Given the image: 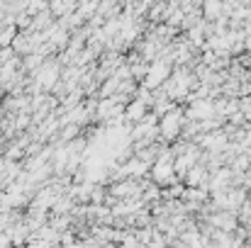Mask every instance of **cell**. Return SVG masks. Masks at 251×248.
Segmentation results:
<instances>
[{
  "instance_id": "cell-1",
  "label": "cell",
  "mask_w": 251,
  "mask_h": 248,
  "mask_svg": "<svg viewBox=\"0 0 251 248\" xmlns=\"http://www.w3.org/2000/svg\"><path fill=\"white\" fill-rule=\"evenodd\" d=\"M183 124H185V110L180 105H176L171 112L159 117V136H161V141H166V144L176 141L180 136Z\"/></svg>"
},
{
  "instance_id": "cell-2",
  "label": "cell",
  "mask_w": 251,
  "mask_h": 248,
  "mask_svg": "<svg viewBox=\"0 0 251 248\" xmlns=\"http://www.w3.org/2000/svg\"><path fill=\"white\" fill-rule=\"evenodd\" d=\"M147 112H149V105H147V102H142L139 97H134V100L125 107V112H122V122L137 124V122H142V119L147 117Z\"/></svg>"
},
{
  "instance_id": "cell-3",
  "label": "cell",
  "mask_w": 251,
  "mask_h": 248,
  "mask_svg": "<svg viewBox=\"0 0 251 248\" xmlns=\"http://www.w3.org/2000/svg\"><path fill=\"white\" fill-rule=\"evenodd\" d=\"M207 180H210V170H207L202 163H195L188 173H185L183 185H185V187H202Z\"/></svg>"
},
{
  "instance_id": "cell-4",
  "label": "cell",
  "mask_w": 251,
  "mask_h": 248,
  "mask_svg": "<svg viewBox=\"0 0 251 248\" xmlns=\"http://www.w3.org/2000/svg\"><path fill=\"white\" fill-rule=\"evenodd\" d=\"M222 7H225V0H205L202 15L207 20H217V17H222Z\"/></svg>"
},
{
  "instance_id": "cell-5",
  "label": "cell",
  "mask_w": 251,
  "mask_h": 248,
  "mask_svg": "<svg viewBox=\"0 0 251 248\" xmlns=\"http://www.w3.org/2000/svg\"><path fill=\"white\" fill-rule=\"evenodd\" d=\"M247 202H251V190H247Z\"/></svg>"
}]
</instances>
